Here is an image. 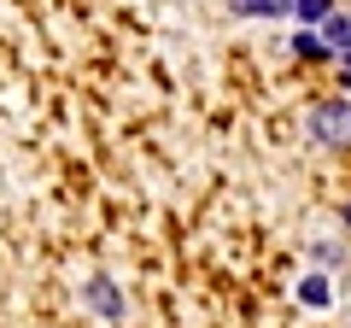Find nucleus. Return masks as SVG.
I'll list each match as a JSON object with an SVG mask.
<instances>
[{"label": "nucleus", "instance_id": "nucleus-5", "mask_svg": "<svg viewBox=\"0 0 351 328\" xmlns=\"http://www.w3.org/2000/svg\"><path fill=\"white\" fill-rule=\"evenodd\" d=\"M240 18H281L287 12V0H234Z\"/></svg>", "mask_w": 351, "mask_h": 328}, {"label": "nucleus", "instance_id": "nucleus-1", "mask_svg": "<svg viewBox=\"0 0 351 328\" xmlns=\"http://www.w3.org/2000/svg\"><path fill=\"white\" fill-rule=\"evenodd\" d=\"M311 135L328 147H351V100H322L311 112Z\"/></svg>", "mask_w": 351, "mask_h": 328}, {"label": "nucleus", "instance_id": "nucleus-6", "mask_svg": "<svg viewBox=\"0 0 351 328\" xmlns=\"http://www.w3.org/2000/svg\"><path fill=\"white\" fill-rule=\"evenodd\" d=\"M299 299H304V305H328L334 293H328V281H322V276H304V281H299Z\"/></svg>", "mask_w": 351, "mask_h": 328}, {"label": "nucleus", "instance_id": "nucleus-7", "mask_svg": "<svg viewBox=\"0 0 351 328\" xmlns=\"http://www.w3.org/2000/svg\"><path fill=\"white\" fill-rule=\"evenodd\" d=\"M293 53H299V59H328V41L322 36H299V41H293Z\"/></svg>", "mask_w": 351, "mask_h": 328}, {"label": "nucleus", "instance_id": "nucleus-3", "mask_svg": "<svg viewBox=\"0 0 351 328\" xmlns=\"http://www.w3.org/2000/svg\"><path fill=\"white\" fill-rule=\"evenodd\" d=\"M322 41H328V53H351V18H334V12H328L322 18Z\"/></svg>", "mask_w": 351, "mask_h": 328}, {"label": "nucleus", "instance_id": "nucleus-8", "mask_svg": "<svg viewBox=\"0 0 351 328\" xmlns=\"http://www.w3.org/2000/svg\"><path fill=\"white\" fill-rule=\"evenodd\" d=\"M346 89H351V65H346Z\"/></svg>", "mask_w": 351, "mask_h": 328}, {"label": "nucleus", "instance_id": "nucleus-2", "mask_svg": "<svg viewBox=\"0 0 351 328\" xmlns=\"http://www.w3.org/2000/svg\"><path fill=\"white\" fill-rule=\"evenodd\" d=\"M88 305H94V311H100V316H117V311H123V299H117V288H112V281H88Z\"/></svg>", "mask_w": 351, "mask_h": 328}, {"label": "nucleus", "instance_id": "nucleus-4", "mask_svg": "<svg viewBox=\"0 0 351 328\" xmlns=\"http://www.w3.org/2000/svg\"><path fill=\"white\" fill-rule=\"evenodd\" d=\"M287 12L304 18V24H322V18L334 12V0H287Z\"/></svg>", "mask_w": 351, "mask_h": 328}, {"label": "nucleus", "instance_id": "nucleus-9", "mask_svg": "<svg viewBox=\"0 0 351 328\" xmlns=\"http://www.w3.org/2000/svg\"><path fill=\"white\" fill-rule=\"evenodd\" d=\"M346 223H351V205H346Z\"/></svg>", "mask_w": 351, "mask_h": 328}]
</instances>
